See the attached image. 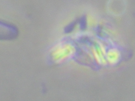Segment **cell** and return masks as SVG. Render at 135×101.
Segmentation results:
<instances>
[{"instance_id": "cell-3", "label": "cell", "mask_w": 135, "mask_h": 101, "mask_svg": "<svg viewBox=\"0 0 135 101\" xmlns=\"http://www.w3.org/2000/svg\"><path fill=\"white\" fill-rule=\"evenodd\" d=\"M121 54L120 50L117 48L112 47L107 50L106 58L107 63L112 65L118 63L120 60Z\"/></svg>"}, {"instance_id": "cell-2", "label": "cell", "mask_w": 135, "mask_h": 101, "mask_svg": "<svg viewBox=\"0 0 135 101\" xmlns=\"http://www.w3.org/2000/svg\"><path fill=\"white\" fill-rule=\"evenodd\" d=\"M107 51L105 46L102 43L99 44L93 49V52L94 57L97 62L102 65L107 63L106 55Z\"/></svg>"}, {"instance_id": "cell-1", "label": "cell", "mask_w": 135, "mask_h": 101, "mask_svg": "<svg viewBox=\"0 0 135 101\" xmlns=\"http://www.w3.org/2000/svg\"><path fill=\"white\" fill-rule=\"evenodd\" d=\"M75 52V48L72 44L69 43L60 44L53 50V58L55 61L60 62L71 57Z\"/></svg>"}]
</instances>
